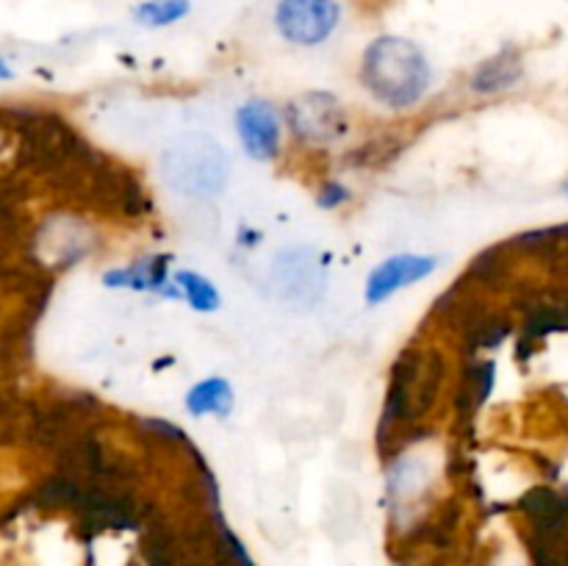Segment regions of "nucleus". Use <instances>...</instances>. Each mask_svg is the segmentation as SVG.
Wrapping results in <instances>:
<instances>
[{
    "instance_id": "obj_1",
    "label": "nucleus",
    "mask_w": 568,
    "mask_h": 566,
    "mask_svg": "<svg viewBox=\"0 0 568 566\" xmlns=\"http://www.w3.org/2000/svg\"><path fill=\"white\" fill-rule=\"evenodd\" d=\"M361 81L388 109H410L430 87V64L410 39L381 37L364 50Z\"/></svg>"
},
{
    "instance_id": "obj_2",
    "label": "nucleus",
    "mask_w": 568,
    "mask_h": 566,
    "mask_svg": "<svg viewBox=\"0 0 568 566\" xmlns=\"http://www.w3.org/2000/svg\"><path fill=\"white\" fill-rule=\"evenodd\" d=\"M161 178L183 198H216L227 183V155L209 133H186L161 153Z\"/></svg>"
},
{
    "instance_id": "obj_3",
    "label": "nucleus",
    "mask_w": 568,
    "mask_h": 566,
    "mask_svg": "<svg viewBox=\"0 0 568 566\" xmlns=\"http://www.w3.org/2000/svg\"><path fill=\"white\" fill-rule=\"evenodd\" d=\"M438 375L442 372L430 366V361L422 358V355L408 353L403 361H397L392 388H388L386 411H383V431L392 422L414 420V414L427 411V405L436 397Z\"/></svg>"
},
{
    "instance_id": "obj_4",
    "label": "nucleus",
    "mask_w": 568,
    "mask_h": 566,
    "mask_svg": "<svg viewBox=\"0 0 568 566\" xmlns=\"http://www.w3.org/2000/svg\"><path fill=\"white\" fill-rule=\"evenodd\" d=\"M342 22L338 0H277L275 28L286 42L314 48L327 42Z\"/></svg>"
},
{
    "instance_id": "obj_5",
    "label": "nucleus",
    "mask_w": 568,
    "mask_h": 566,
    "mask_svg": "<svg viewBox=\"0 0 568 566\" xmlns=\"http://www.w3.org/2000/svg\"><path fill=\"white\" fill-rule=\"evenodd\" d=\"M288 125L305 142L331 144L347 133V117L333 94L311 92L288 105Z\"/></svg>"
},
{
    "instance_id": "obj_6",
    "label": "nucleus",
    "mask_w": 568,
    "mask_h": 566,
    "mask_svg": "<svg viewBox=\"0 0 568 566\" xmlns=\"http://www.w3.org/2000/svg\"><path fill=\"white\" fill-rule=\"evenodd\" d=\"M275 286L283 300L314 305L325 292V261L308 247H294L277 255Z\"/></svg>"
},
{
    "instance_id": "obj_7",
    "label": "nucleus",
    "mask_w": 568,
    "mask_h": 566,
    "mask_svg": "<svg viewBox=\"0 0 568 566\" xmlns=\"http://www.w3.org/2000/svg\"><path fill=\"white\" fill-rule=\"evenodd\" d=\"M438 259L436 255H416V253H399L377 264L366 277V303L377 305L397 294L399 289H408L414 283L425 281L436 272Z\"/></svg>"
},
{
    "instance_id": "obj_8",
    "label": "nucleus",
    "mask_w": 568,
    "mask_h": 566,
    "mask_svg": "<svg viewBox=\"0 0 568 566\" xmlns=\"http://www.w3.org/2000/svg\"><path fill=\"white\" fill-rule=\"evenodd\" d=\"M236 131L250 159L270 161L281 150V117L264 100H250L236 111Z\"/></svg>"
},
{
    "instance_id": "obj_9",
    "label": "nucleus",
    "mask_w": 568,
    "mask_h": 566,
    "mask_svg": "<svg viewBox=\"0 0 568 566\" xmlns=\"http://www.w3.org/2000/svg\"><path fill=\"white\" fill-rule=\"evenodd\" d=\"M105 286L111 289H136V292H155L161 297L181 300V289L175 283V272L170 275V261L166 259H144L133 264L120 266L103 275Z\"/></svg>"
},
{
    "instance_id": "obj_10",
    "label": "nucleus",
    "mask_w": 568,
    "mask_h": 566,
    "mask_svg": "<svg viewBox=\"0 0 568 566\" xmlns=\"http://www.w3.org/2000/svg\"><path fill=\"white\" fill-rule=\"evenodd\" d=\"M521 75H525V67H521L519 53L505 48L499 50L497 55L483 61V64L471 72L469 83L477 94H497L503 92V89L516 87V83L521 81Z\"/></svg>"
},
{
    "instance_id": "obj_11",
    "label": "nucleus",
    "mask_w": 568,
    "mask_h": 566,
    "mask_svg": "<svg viewBox=\"0 0 568 566\" xmlns=\"http://www.w3.org/2000/svg\"><path fill=\"white\" fill-rule=\"evenodd\" d=\"M236 405V392L225 377H205V381L194 383L186 394V411L192 416H227Z\"/></svg>"
},
{
    "instance_id": "obj_12",
    "label": "nucleus",
    "mask_w": 568,
    "mask_h": 566,
    "mask_svg": "<svg viewBox=\"0 0 568 566\" xmlns=\"http://www.w3.org/2000/svg\"><path fill=\"white\" fill-rule=\"evenodd\" d=\"M175 283L181 289V300H186L194 311H203V314H211V311L220 309V292H216L214 283L205 275L192 270H178Z\"/></svg>"
},
{
    "instance_id": "obj_13",
    "label": "nucleus",
    "mask_w": 568,
    "mask_h": 566,
    "mask_svg": "<svg viewBox=\"0 0 568 566\" xmlns=\"http://www.w3.org/2000/svg\"><path fill=\"white\" fill-rule=\"evenodd\" d=\"M192 11V0H144L133 9V20L144 28H166Z\"/></svg>"
},
{
    "instance_id": "obj_14",
    "label": "nucleus",
    "mask_w": 568,
    "mask_h": 566,
    "mask_svg": "<svg viewBox=\"0 0 568 566\" xmlns=\"http://www.w3.org/2000/svg\"><path fill=\"white\" fill-rule=\"evenodd\" d=\"M347 200H349V189H344L342 183H327V186L320 192L322 209H336V205L347 203Z\"/></svg>"
},
{
    "instance_id": "obj_15",
    "label": "nucleus",
    "mask_w": 568,
    "mask_h": 566,
    "mask_svg": "<svg viewBox=\"0 0 568 566\" xmlns=\"http://www.w3.org/2000/svg\"><path fill=\"white\" fill-rule=\"evenodd\" d=\"M564 194H566V198H568V183H566V186H564Z\"/></svg>"
}]
</instances>
